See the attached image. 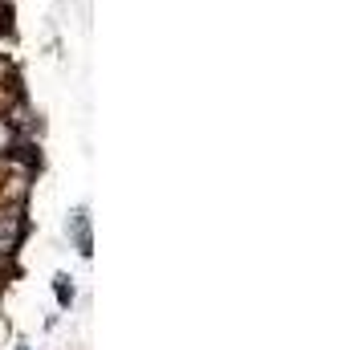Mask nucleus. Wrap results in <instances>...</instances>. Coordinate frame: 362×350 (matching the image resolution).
Listing matches in <instances>:
<instances>
[{
    "instance_id": "1",
    "label": "nucleus",
    "mask_w": 362,
    "mask_h": 350,
    "mask_svg": "<svg viewBox=\"0 0 362 350\" xmlns=\"http://www.w3.org/2000/svg\"><path fill=\"white\" fill-rule=\"evenodd\" d=\"M17 151H25V143H21L17 127L0 118V155H17Z\"/></svg>"
}]
</instances>
